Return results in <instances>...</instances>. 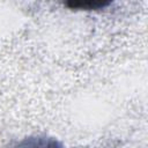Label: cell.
Here are the masks:
<instances>
[{"instance_id":"1","label":"cell","mask_w":148,"mask_h":148,"mask_svg":"<svg viewBox=\"0 0 148 148\" xmlns=\"http://www.w3.org/2000/svg\"><path fill=\"white\" fill-rule=\"evenodd\" d=\"M14 148H62L52 139L46 138H29L20 142Z\"/></svg>"},{"instance_id":"2","label":"cell","mask_w":148,"mask_h":148,"mask_svg":"<svg viewBox=\"0 0 148 148\" xmlns=\"http://www.w3.org/2000/svg\"><path fill=\"white\" fill-rule=\"evenodd\" d=\"M109 2H102V1H72L67 5L72 8H83V9H96L99 7L106 6Z\"/></svg>"}]
</instances>
